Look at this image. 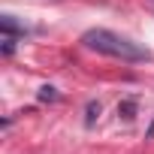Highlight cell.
Masks as SVG:
<instances>
[{"mask_svg":"<svg viewBox=\"0 0 154 154\" xmlns=\"http://www.w3.org/2000/svg\"><path fill=\"white\" fill-rule=\"evenodd\" d=\"M0 27H3V33H9V36H24V27L15 24L12 15H3V18H0Z\"/></svg>","mask_w":154,"mask_h":154,"instance_id":"cell-2","label":"cell"},{"mask_svg":"<svg viewBox=\"0 0 154 154\" xmlns=\"http://www.w3.org/2000/svg\"><path fill=\"white\" fill-rule=\"evenodd\" d=\"M133 109H136V103H133V100H124V103L118 106V115H124V118H133Z\"/></svg>","mask_w":154,"mask_h":154,"instance_id":"cell-4","label":"cell"},{"mask_svg":"<svg viewBox=\"0 0 154 154\" xmlns=\"http://www.w3.org/2000/svg\"><path fill=\"white\" fill-rule=\"evenodd\" d=\"M97 118H100V103H94V100H91V103H88V115H85V124L91 127Z\"/></svg>","mask_w":154,"mask_h":154,"instance_id":"cell-3","label":"cell"},{"mask_svg":"<svg viewBox=\"0 0 154 154\" xmlns=\"http://www.w3.org/2000/svg\"><path fill=\"white\" fill-rule=\"evenodd\" d=\"M39 100H57V94H54V88H39Z\"/></svg>","mask_w":154,"mask_h":154,"instance_id":"cell-6","label":"cell"},{"mask_svg":"<svg viewBox=\"0 0 154 154\" xmlns=\"http://www.w3.org/2000/svg\"><path fill=\"white\" fill-rule=\"evenodd\" d=\"M82 45L91 48V51L118 57V60H148V51H145L142 45H136L133 39H127V36H121V33H115V30H106V27H91V30H85Z\"/></svg>","mask_w":154,"mask_h":154,"instance_id":"cell-1","label":"cell"},{"mask_svg":"<svg viewBox=\"0 0 154 154\" xmlns=\"http://www.w3.org/2000/svg\"><path fill=\"white\" fill-rule=\"evenodd\" d=\"M12 51H15V36L3 33V54H12Z\"/></svg>","mask_w":154,"mask_h":154,"instance_id":"cell-5","label":"cell"}]
</instances>
